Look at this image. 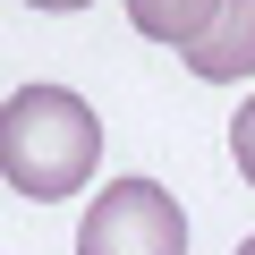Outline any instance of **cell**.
I'll use <instances>...</instances> for the list:
<instances>
[{
	"label": "cell",
	"instance_id": "obj_4",
	"mask_svg": "<svg viewBox=\"0 0 255 255\" xmlns=\"http://www.w3.org/2000/svg\"><path fill=\"white\" fill-rule=\"evenodd\" d=\"M213 9H221V0H128V26H136L145 43H196L204 26H213Z\"/></svg>",
	"mask_w": 255,
	"mask_h": 255
},
{
	"label": "cell",
	"instance_id": "obj_1",
	"mask_svg": "<svg viewBox=\"0 0 255 255\" xmlns=\"http://www.w3.org/2000/svg\"><path fill=\"white\" fill-rule=\"evenodd\" d=\"M102 162V119L85 111V94L68 85H17L0 102V179L17 196H77Z\"/></svg>",
	"mask_w": 255,
	"mask_h": 255
},
{
	"label": "cell",
	"instance_id": "obj_6",
	"mask_svg": "<svg viewBox=\"0 0 255 255\" xmlns=\"http://www.w3.org/2000/svg\"><path fill=\"white\" fill-rule=\"evenodd\" d=\"M26 9H94V0H26Z\"/></svg>",
	"mask_w": 255,
	"mask_h": 255
},
{
	"label": "cell",
	"instance_id": "obj_5",
	"mask_svg": "<svg viewBox=\"0 0 255 255\" xmlns=\"http://www.w3.org/2000/svg\"><path fill=\"white\" fill-rule=\"evenodd\" d=\"M230 153H238V179L255 187V102H238V119H230Z\"/></svg>",
	"mask_w": 255,
	"mask_h": 255
},
{
	"label": "cell",
	"instance_id": "obj_7",
	"mask_svg": "<svg viewBox=\"0 0 255 255\" xmlns=\"http://www.w3.org/2000/svg\"><path fill=\"white\" fill-rule=\"evenodd\" d=\"M238 255H255V238H247V247H238Z\"/></svg>",
	"mask_w": 255,
	"mask_h": 255
},
{
	"label": "cell",
	"instance_id": "obj_3",
	"mask_svg": "<svg viewBox=\"0 0 255 255\" xmlns=\"http://www.w3.org/2000/svg\"><path fill=\"white\" fill-rule=\"evenodd\" d=\"M187 68H196L204 85H238V77H255V0H221L213 26L187 43Z\"/></svg>",
	"mask_w": 255,
	"mask_h": 255
},
{
	"label": "cell",
	"instance_id": "obj_2",
	"mask_svg": "<svg viewBox=\"0 0 255 255\" xmlns=\"http://www.w3.org/2000/svg\"><path fill=\"white\" fill-rule=\"evenodd\" d=\"M77 255H187V213L153 179H111L77 221Z\"/></svg>",
	"mask_w": 255,
	"mask_h": 255
}]
</instances>
